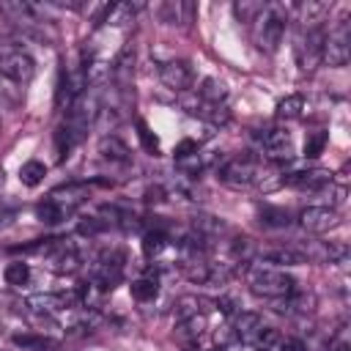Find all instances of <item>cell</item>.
I'll use <instances>...</instances> for the list:
<instances>
[{"label":"cell","mask_w":351,"mask_h":351,"mask_svg":"<svg viewBox=\"0 0 351 351\" xmlns=\"http://www.w3.org/2000/svg\"><path fill=\"white\" fill-rule=\"evenodd\" d=\"M280 176L274 165L269 162H258L252 156H233L225 159L217 167V178L230 186V189H258V192H271L274 186H280Z\"/></svg>","instance_id":"1"},{"label":"cell","mask_w":351,"mask_h":351,"mask_svg":"<svg viewBox=\"0 0 351 351\" xmlns=\"http://www.w3.org/2000/svg\"><path fill=\"white\" fill-rule=\"evenodd\" d=\"M244 280H247V288L255 296L271 299V302H280V299H285L296 291V280L285 269H277V266H269V263H261V261L244 266Z\"/></svg>","instance_id":"2"},{"label":"cell","mask_w":351,"mask_h":351,"mask_svg":"<svg viewBox=\"0 0 351 351\" xmlns=\"http://www.w3.org/2000/svg\"><path fill=\"white\" fill-rule=\"evenodd\" d=\"M288 5L282 3H263L261 14L252 22V38L258 44L261 52L271 55L280 49L282 36H285V25H288Z\"/></svg>","instance_id":"3"},{"label":"cell","mask_w":351,"mask_h":351,"mask_svg":"<svg viewBox=\"0 0 351 351\" xmlns=\"http://www.w3.org/2000/svg\"><path fill=\"white\" fill-rule=\"evenodd\" d=\"M41 258H44V266L52 271V274H74L82 263L80 258V250L69 241V239H52L41 247Z\"/></svg>","instance_id":"4"},{"label":"cell","mask_w":351,"mask_h":351,"mask_svg":"<svg viewBox=\"0 0 351 351\" xmlns=\"http://www.w3.org/2000/svg\"><path fill=\"white\" fill-rule=\"evenodd\" d=\"M351 58V22L340 19L324 33V49L321 60L329 66H346Z\"/></svg>","instance_id":"5"},{"label":"cell","mask_w":351,"mask_h":351,"mask_svg":"<svg viewBox=\"0 0 351 351\" xmlns=\"http://www.w3.org/2000/svg\"><path fill=\"white\" fill-rule=\"evenodd\" d=\"M321 49H324V27H299L293 38V55L296 66L302 71H315L321 63Z\"/></svg>","instance_id":"6"},{"label":"cell","mask_w":351,"mask_h":351,"mask_svg":"<svg viewBox=\"0 0 351 351\" xmlns=\"http://www.w3.org/2000/svg\"><path fill=\"white\" fill-rule=\"evenodd\" d=\"M0 74L19 82V85H27L36 77V60L22 47L8 44L0 49Z\"/></svg>","instance_id":"7"},{"label":"cell","mask_w":351,"mask_h":351,"mask_svg":"<svg viewBox=\"0 0 351 351\" xmlns=\"http://www.w3.org/2000/svg\"><path fill=\"white\" fill-rule=\"evenodd\" d=\"M121 274H123V252L107 250L96 258V263L90 269V285H96L99 291H112V285L121 280Z\"/></svg>","instance_id":"8"},{"label":"cell","mask_w":351,"mask_h":351,"mask_svg":"<svg viewBox=\"0 0 351 351\" xmlns=\"http://www.w3.org/2000/svg\"><path fill=\"white\" fill-rule=\"evenodd\" d=\"M258 145H261V154L269 159V165L293 159V137L285 129H263L258 134Z\"/></svg>","instance_id":"9"},{"label":"cell","mask_w":351,"mask_h":351,"mask_svg":"<svg viewBox=\"0 0 351 351\" xmlns=\"http://www.w3.org/2000/svg\"><path fill=\"white\" fill-rule=\"evenodd\" d=\"M299 225H302L307 233L321 236V233H329L332 228L340 225V214H337V208H332V206H307V208L299 214Z\"/></svg>","instance_id":"10"},{"label":"cell","mask_w":351,"mask_h":351,"mask_svg":"<svg viewBox=\"0 0 351 351\" xmlns=\"http://www.w3.org/2000/svg\"><path fill=\"white\" fill-rule=\"evenodd\" d=\"M159 80L165 88H170L176 93H186L195 85V71L186 60H165L159 66Z\"/></svg>","instance_id":"11"},{"label":"cell","mask_w":351,"mask_h":351,"mask_svg":"<svg viewBox=\"0 0 351 351\" xmlns=\"http://www.w3.org/2000/svg\"><path fill=\"white\" fill-rule=\"evenodd\" d=\"M280 184L302 189V192H321L326 184H332V173L324 167H310V170H293V173H282Z\"/></svg>","instance_id":"12"},{"label":"cell","mask_w":351,"mask_h":351,"mask_svg":"<svg viewBox=\"0 0 351 351\" xmlns=\"http://www.w3.org/2000/svg\"><path fill=\"white\" fill-rule=\"evenodd\" d=\"M47 197H49L66 217H71V214L77 211V206L85 203V197H88V186H85V184H63V186L52 189Z\"/></svg>","instance_id":"13"},{"label":"cell","mask_w":351,"mask_h":351,"mask_svg":"<svg viewBox=\"0 0 351 351\" xmlns=\"http://www.w3.org/2000/svg\"><path fill=\"white\" fill-rule=\"evenodd\" d=\"M263 326H266V324H263V318H261L258 313H236V315H233V326H230V329H233V337H236L239 343L252 346Z\"/></svg>","instance_id":"14"},{"label":"cell","mask_w":351,"mask_h":351,"mask_svg":"<svg viewBox=\"0 0 351 351\" xmlns=\"http://www.w3.org/2000/svg\"><path fill=\"white\" fill-rule=\"evenodd\" d=\"M329 8H332V3H315V0H307V3H296V5H291L288 11L296 14V22H299L302 27H321V22L326 19Z\"/></svg>","instance_id":"15"},{"label":"cell","mask_w":351,"mask_h":351,"mask_svg":"<svg viewBox=\"0 0 351 351\" xmlns=\"http://www.w3.org/2000/svg\"><path fill=\"white\" fill-rule=\"evenodd\" d=\"M71 304H74V296H66V293H33L27 299V307H33L36 313H44V315L63 313Z\"/></svg>","instance_id":"16"},{"label":"cell","mask_w":351,"mask_h":351,"mask_svg":"<svg viewBox=\"0 0 351 351\" xmlns=\"http://www.w3.org/2000/svg\"><path fill=\"white\" fill-rule=\"evenodd\" d=\"M261 263L285 269V266H302V263H307V258L302 250H293V247H269L261 252Z\"/></svg>","instance_id":"17"},{"label":"cell","mask_w":351,"mask_h":351,"mask_svg":"<svg viewBox=\"0 0 351 351\" xmlns=\"http://www.w3.org/2000/svg\"><path fill=\"white\" fill-rule=\"evenodd\" d=\"M99 154H101L104 159H110V162H118V165H129V162H132L129 145H126L121 137H115V134H104V137L99 140Z\"/></svg>","instance_id":"18"},{"label":"cell","mask_w":351,"mask_h":351,"mask_svg":"<svg viewBox=\"0 0 351 351\" xmlns=\"http://www.w3.org/2000/svg\"><path fill=\"white\" fill-rule=\"evenodd\" d=\"M214 302L203 299V296H195V293H186L176 302V318L178 321H189V318H197V315H206L211 310Z\"/></svg>","instance_id":"19"},{"label":"cell","mask_w":351,"mask_h":351,"mask_svg":"<svg viewBox=\"0 0 351 351\" xmlns=\"http://www.w3.org/2000/svg\"><path fill=\"white\" fill-rule=\"evenodd\" d=\"M195 96L206 104H228V88H225V82H219L214 77H206L200 82V88H195Z\"/></svg>","instance_id":"20"},{"label":"cell","mask_w":351,"mask_h":351,"mask_svg":"<svg viewBox=\"0 0 351 351\" xmlns=\"http://www.w3.org/2000/svg\"><path fill=\"white\" fill-rule=\"evenodd\" d=\"M129 291H132V296H134L137 302H154V299H156V291H159V280H156V271H154V269H148L143 277L132 280Z\"/></svg>","instance_id":"21"},{"label":"cell","mask_w":351,"mask_h":351,"mask_svg":"<svg viewBox=\"0 0 351 351\" xmlns=\"http://www.w3.org/2000/svg\"><path fill=\"white\" fill-rule=\"evenodd\" d=\"M25 104V85L8 80L0 74V107L5 110H19Z\"/></svg>","instance_id":"22"},{"label":"cell","mask_w":351,"mask_h":351,"mask_svg":"<svg viewBox=\"0 0 351 351\" xmlns=\"http://www.w3.org/2000/svg\"><path fill=\"white\" fill-rule=\"evenodd\" d=\"M192 3H165V5H159V16H162V22H167V25H186L189 19H192Z\"/></svg>","instance_id":"23"},{"label":"cell","mask_w":351,"mask_h":351,"mask_svg":"<svg viewBox=\"0 0 351 351\" xmlns=\"http://www.w3.org/2000/svg\"><path fill=\"white\" fill-rule=\"evenodd\" d=\"M274 112H277V118H282V121H296V118H302V112H304V96L291 93V96L280 99L277 107H274Z\"/></svg>","instance_id":"24"},{"label":"cell","mask_w":351,"mask_h":351,"mask_svg":"<svg viewBox=\"0 0 351 351\" xmlns=\"http://www.w3.org/2000/svg\"><path fill=\"white\" fill-rule=\"evenodd\" d=\"M170 247V236H167V230L165 228H151V230H145V236H143V250H145V255L148 258H156L162 250H167Z\"/></svg>","instance_id":"25"},{"label":"cell","mask_w":351,"mask_h":351,"mask_svg":"<svg viewBox=\"0 0 351 351\" xmlns=\"http://www.w3.org/2000/svg\"><path fill=\"white\" fill-rule=\"evenodd\" d=\"M44 176H47V165L38 162V159H27V162L19 167V181H22L25 186H38V184L44 181Z\"/></svg>","instance_id":"26"},{"label":"cell","mask_w":351,"mask_h":351,"mask_svg":"<svg viewBox=\"0 0 351 351\" xmlns=\"http://www.w3.org/2000/svg\"><path fill=\"white\" fill-rule=\"evenodd\" d=\"M258 217H261V222L266 228H285V225H291V214L285 208H277V206H261Z\"/></svg>","instance_id":"27"},{"label":"cell","mask_w":351,"mask_h":351,"mask_svg":"<svg viewBox=\"0 0 351 351\" xmlns=\"http://www.w3.org/2000/svg\"><path fill=\"white\" fill-rule=\"evenodd\" d=\"M3 277H5L8 285L19 288V285H25V282L30 280V266H27L25 261H11V263L3 269Z\"/></svg>","instance_id":"28"},{"label":"cell","mask_w":351,"mask_h":351,"mask_svg":"<svg viewBox=\"0 0 351 351\" xmlns=\"http://www.w3.org/2000/svg\"><path fill=\"white\" fill-rule=\"evenodd\" d=\"M36 217H38L44 225H60L63 219H69V217H66V214H63V211H60L49 197H47V200H41V203L36 206Z\"/></svg>","instance_id":"29"},{"label":"cell","mask_w":351,"mask_h":351,"mask_svg":"<svg viewBox=\"0 0 351 351\" xmlns=\"http://www.w3.org/2000/svg\"><path fill=\"white\" fill-rule=\"evenodd\" d=\"M277 343H280V335H277V329H271V326H263L261 329V335L255 337V343L250 346L252 351H274L277 348Z\"/></svg>","instance_id":"30"},{"label":"cell","mask_w":351,"mask_h":351,"mask_svg":"<svg viewBox=\"0 0 351 351\" xmlns=\"http://www.w3.org/2000/svg\"><path fill=\"white\" fill-rule=\"evenodd\" d=\"M261 8H263V3H250V0H241V3H236V5H233V11H236L239 22H244V25H252V22H255V16L261 14Z\"/></svg>","instance_id":"31"},{"label":"cell","mask_w":351,"mask_h":351,"mask_svg":"<svg viewBox=\"0 0 351 351\" xmlns=\"http://www.w3.org/2000/svg\"><path fill=\"white\" fill-rule=\"evenodd\" d=\"M137 137H140V143H143V148L148 151V154H159V140H156V134L145 126V121H137Z\"/></svg>","instance_id":"32"},{"label":"cell","mask_w":351,"mask_h":351,"mask_svg":"<svg viewBox=\"0 0 351 351\" xmlns=\"http://www.w3.org/2000/svg\"><path fill=\"white\" fill-rule=\"evenodd\" d=\"M324 145H326V132H313V134H307V140H304V156H310V159L321 156Z\"/></svg>","instance_id":"33"},{"label":"cell","mask_w":351,"mask_h":351,"mask_svg":"<svg viewBox=\"0 0 351 351\" xmlns=\"http://www.w3.org/2000/svg\"><path fill=\"white\" fill-rule=\"evenodd\" d=\"M14 343H16V346H25V348H44V346H47L44 337H27V335H16Z\"/></svg>","instance_id":"34"},{"label":"cell","mask_w":351,"mask_h":351,"mask_svg":"<svg viewBox=\"0 0 351 351\" xmlns=\"http://www.w3.org/2000/svg\"><path fill=\"white\" fill-rule=\"evenodd\" d=\"M277 348H280V351H307V346H304L299 337H285V340L277 343Z\"/></svg>","instance_id":"35"},{"label":"cell","mask_w":351,"mask_h":351,"mask_svg":"<svg viewBox=\"0 0 351 351\" xmlns=\"http://www.w3.org/2000/svg\"><path fill=\"white\" fill-rule=\"evenodd\" d=\"M332 351H351V346H348V343H337Z\"/></svg>","instance_id":"36"},{"label":"cell","mask_w":351,"mask_h":351,"mask_svg":"<svg viewBox=\"0 0 351 351\" xmlns=\"http://www.w3.org/2000/svg\"><path fill=\"white\" fill-rule=\"evenodd\" d=\"M0 192H3V170H0Z\"/></svg>","instance_id":"37"},{"label":"cell","mask_w":351,"mask_h":351,"mask_svg":"<svg viewBox=\"0 0 351 351\" xmlns=\"http://www.w3.org/2000/svg\"><path fill=\"white\" fill-rule=\"evenodd\" d=\"M0 132H3V121H0Z\"/></svg>","instance_id":"38"}]
</instances>
